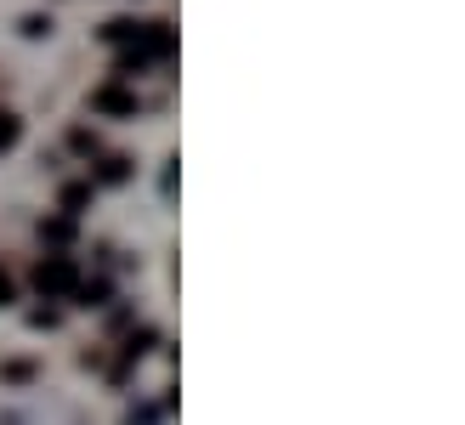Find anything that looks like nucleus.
<instances>
[{"label":"nucleus","mask_w":465,"mask_h":425,"mask_svg":"<svg viewBox=\"0 0 465 425\" xmlns=\"http://www.w3.org/2000/svg\"><path fill=\"white\" fill-rule=\"evenodd\" d=\"M40 239L45 244H68V239H74V222H68V216H45L40 222Z\"/></svg>","instance_id":"nucleus-8"},{"label":"nucleus","mask_w":465,"mask_h":425,"mask_svg":"<svg viewBox=\"0 0 465 425\" xmlns=\"http://www.w3.org/2000/svg\"><path fill=\"white\" fill-rule=\"evenodd\" d=\"M136 29H143V17H108L97 35H103L108 45H131V40H136Z\"/></svg>","instance_id":"nucleus-6"},{"label":"nucleus","mask_w":465,"mask_h":425,"mask_svg":"<svg viewBox=\"0 0 465 425\" xmlns=\"http://www.w3.org/2000/svg\"><path fill=\"white\" fill-rule=\"evenodd\" d=\"M17 29L29 35V40H45V35H52V17H40V12H29V17L17 23Z\"/></svg>","instance_id":"nucleus-11"},{"label":"nucleus","mask_w":465,"mask_h":425,"mask_svg":"<svg viewBox=\"0 0 465 425\" xmlns=\"http://www.w3.org/2000/svg\"><path fill=\"white\" fill-rule=\"evenodd\" d=\"M148 346H153V329H136V335L125 341V351H120V369H114V381H125V369H131L136 358H143Z\"/></svg>","instance_id":"nucleus-7"},{"label":"nucleus","mask_w":465,"mask_h":425,"mask_svg":"<svg viewBox=\"0 0 465 425\" xmlns=\"http://www.w3.org/2000/svg\"><path fill=\"white\" fill-rule=\"evenodd\" d=\"M17 136H23V120H17L12 108H0V153H6V148H17Z\"/></svg>","instance_id":"nucleus-10"},{"label":"nucleus","mask_w":465,"mask_h":425,"mask_svg":"<svg viewBox=\"0 0 465 425\" xmlns=\"http://www.w3.org/2000/svg\"><path fill=\"white\" fill-rule=\"evenodd\" d=\"M68 148H74V153H103V142H97V131H91V125H74V131H68Z\"/></svg>","instance_id":"nucleus-9"},{"label":"nucleus","mask_w":465,"mask_h":425,"mask_svg":"<svg viewBox=\"0 0 465 425\" xmlns=\"http://www.w3.org/2000/svg\"><path fill=\"white\" fill-rule=\"evenodd\" d=\"M29 323L35 329H57V312H52V306H40V312H29Z\"/></svg>","instance_id":"nucleus-12"},{"label":"nucleus","mask_w":465,"mask_h":425,"mask_svg":"<svg viewBox=\"0 0 465 425\" xmlns=\"http://www.w3.org/2000/svg\"><path fill=\"white\" fill-rule=\"evenodd\" d=\"M136 91L125 80H103L97 91H91V114H108V120H136Z\"/></svg>","instance_id":"nucleus-2"},{"label":"nucleus","mask_w":465,"mask_h":425,"mask_svg":"<svg viewBox=\"0 0 465 425\" xmlns=\"http://www.w3.org/2000/svg\"><path fill=\"white\" fill-rule=\"evenodd\" d=\"M29 283L45 295V301H68L74 295V283H80V267H74V255H40Z\"/></svg>","instance_id":"nucleus-1"},{"label":"nucleus","mask_w":465,"mask_h":425,"mask_svg":"<svg viewBox=\"0 0 465 425\" xmlns=\"http://www.w3.org/2000/svg\"><path fill=\"white\" fill-rule=\"evenodd\" d=\"M91 193H97V187H91V182H68V187H63V193H57V204H63V216H68V222H74V216H80V210L91 204Z\"/></svg>","instance_id":"nucleus-5"},{"label":"nucleus","mask_w":465,"mask_h":425,"mask_svg":"<svg viewBox=\"0 0 465 425\" xmlns=\"http://www.w3.org/2000/svg\"><path fill=\"white\" fill-rule=\"evenodd\" d=\"M108 295H114V283H108V278H80V283H74V295H68V301H80L85 312H91V306H108Z\"/></svg>","instance_id":"nucleus-4"},{"label":"nucleus","mask_w":465,"mask_h":425,"mask_svg":"<svg viewBox=\"0 0 465 425\" xmlns=\"http://www.w3.org/2000/svg\"><path fill=\"white\" fill-rule=\"evenodd\" d=\"M85 182L91 187H120V182H131V159L125 153H97V164H91Z\"/></svg>","instance_id":"nucleus-3"},{"label":"nucleus","mask_w":465,"mask_h":425,"mask_svg":"<svg viewBox=\"0 0 465 425\" xmlns=\"http://www.w3.org/2000/svg\"><path fill=\"white\" fill-rule=\"evenodd\" d=\"M12 295H17V290H12V272L0 267V306H12Z\"/></svg>","instance_id":"nucleus-13"}]
</instances>
